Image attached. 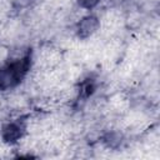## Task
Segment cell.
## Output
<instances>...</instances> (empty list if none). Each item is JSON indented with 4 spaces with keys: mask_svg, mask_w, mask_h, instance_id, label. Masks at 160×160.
Segmentation results:
<instances>
[{
    "mask_svg": "<svg viewBox=\"0 0 160 160\" xmlns=\"http://www.w3.org/2000/svg\"><path fill=\"white\" fill-rule=\"evenodd\" d=\"M31 65V51L22 58L12 60L0 68V90H8L19 85L26 76Z\"/></svg>",
    "mask_w": 160,
    "mask_h": 160,
    "instance_id": "6da1fadb",
    "label": "cell"
},
{
    "mask_svg": "<svg viewBox=\"0 0 160 160\" xmlns=\"http://www.w3.org/2000/svg\"><path fill=\"white\" fill-rule=\"evenodd\" d=\"M24 131H25V121L22 119H18L4 125L1 135L5 142L14 144L22 136Z\"/></svg>",
    "mask_w": 160,
    "mask_h": 160,
    "instance_id": "7a4b0ae2",
    "label": "cell"
},
{
    "mask_svg": "<svg viewBox=\"0 0 160 160\" xmlns=\"http://www.w3.org/2000/svg\"><path fill=\"white\" fill-rule=\"evenodd\" d=\"M99 28V20L94 15H88L82 18L78 24V36L81 39H86L90 35H92Z\"/></svg>",
    "mask_w": 160,
    "mask_h": 160,
    "instance_id": "3957f363",
    "label": "cell"
},
{
    "mask_svg": "<svg viewBox=\"0 0 160 160\" xmlns=\"http://www.w3.org/2000/svg\"><path fill=\"white\" fill-rule=\"evenodd\" d=\"M95 88H96L95 79H92V78H86L85 80H82V82L80 84L79 99H81V100H86L89 96L92 95V92L95 91Z\"/></svg>",
    "mask_w": 160,
    "mask_h": 160,
    "instance_id": "277c9868",
    "label": "cell"
},
{
    "mask_svg": "<svg viewBox=\"0 0 160 160\" xmlns=\"http://www.w3.org/2000/svg\"><path fill=\"white\" fill-rule=\"evenodd\" d=\"M99 2H100V0H79V5L84 9H92Z\"/></svg>",
    "mask_w": 160,
    "mask_h": 160,
    "instance_id": "5b68a950",
    "label": "cell"
}]
</instances>
